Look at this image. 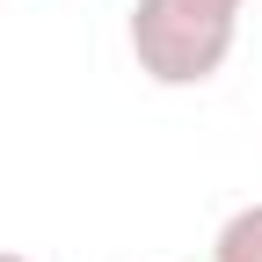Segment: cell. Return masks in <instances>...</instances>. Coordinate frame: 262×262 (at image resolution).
Here are the masks:
<instances>
[{
	"mask_svg": "<svg viewBox=\"0 0 262 262\" xmlns=\"http://www.w3.org/2000/svg\"><path fill=\"white\" fill-rule=\"evenodd\" d=\"M241 15H248V0H139L124 37L153 88H204L233 58Z\"/></svg>",
	"mask_w": 262,
	"mask_h": 262,
	"instance_id": "obj_1",
	"label": "cell"
},
{
	"mask_svg": "<svg viewBox=\"0 0 262 262\" xmlns=\"http://www.w3.org/2000/svg\"><path fill=\"white\" fill-rule=\"evenodd\" d=\"M211 262H262V204H241L211 233Z\"/></svg>",
	"mask_w": 262,
	"mask_h": 262,
	"instance_id": "obj_2",
	"label": "cell"
},
{
	"mask_svg": "<svg viewBox=\"0 0 262 262\" xmlns=\"http://www.w3.org/2000/svg\"><path fill=\"white\" fill-rule=\"evenodd\" d=\"M0 262H29V255H22V248H0Z\"/></svg>",
	"mask_w": 262,
	"mask_h": 262,
	"instance_id": "obj_3",
	"label": "cell"
}]
</instances>
